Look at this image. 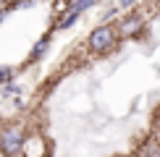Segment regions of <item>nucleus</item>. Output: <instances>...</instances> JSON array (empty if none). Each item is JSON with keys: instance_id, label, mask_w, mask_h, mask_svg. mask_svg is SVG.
Wrapping results in <instances>:
<instances>
[{"instance_id": "423d86ee", "label": "nucleus", "mask_w": 160, "mask_h": 157, "mask_svg": "<svg viewBox=\"0 0 160 157\" xmlns=\"http://www.w3.org/2000/svg\"><path fill=\"white\" fill-rule=\"evenodd\" d=\"M144 157H160V144H147L144 147Z\"/></svg>"}, {"instance_id": "20e7f679", "label": "nucleus", "mask_w": 160, "mask_h": 157, "mask_svg": "<svg viewBox=\"0 0 160 157\" xmlns=\"http://www.w3.org/2000/svg\"><path fill=\"white\" fill-rule=\"evenodd\" d=\"M74 21H76V13H71V11H68V13H66V16H63V18H61V21H58L55 26H58V29H66V26H71Z\"/></svg>"}, {"instance_id": "f03ea898", "label": "nucleus", "mask_w": 160, "mask_h": 157, "mask_svg": "<svg viewBox=\"0 0 160 157\" xmlns=\"http://www.w3.org/2000/svg\"><path fill=\"white\" fill-rule=\"evenodd\" d=\"M113 39H116V29H113V26H97L89 34V50L92 52H102V50H108L113 45Z\"/></svg>"}, {"instance_id": "39448f33", "label": "nucleus", "mask_w": 160, "mask_h": 157, "mask_svg": "<svg viewBox=\"0 0 160 157\" xmlns=\"http://www.w3.org/2000/svg\"><path fill=\"white\" fill-rule=\"evenodd\" d=\"M45 50H48V37H45V39H42V42H39V45H37V47H34V50H32V60H37V58H39V55H42V52H45Z\"/></svg>"}, {"instance_id": "6e6552de", "label": "nucleus", "mask_w": 160, "mask_h": 157, "mask_svg": "<svg viewBox=\"0 0 160 157\" xmlns=\"http://www.w3.org/2000/svg\"><path fill=\"white\" fill-rule=\"evenodd\" d=\"M11 76H13V71H11V68H0V81H3V84H5V81H11Z\"/></svg>"}, {"instance_id": "1a4fd4ad", "label": "nucleus", "mask_w": 160, "mask_h": 157, "mask_svg": "<svg viewBox=\"0 0 160 157\" xmlns=\"http://www.w3.org/2000/svg\"><path fill=\"white\" fill-rule=\"evenodd\" d=\"M158 134H160V121H158Z\"/></svg>"}, {"instance_id": "f257e3e1", "label": "nucleus", "mask_w": 160, "mask_h": 157, "mask_svg": "<svg viewBox=\"0 0 160 157\" xmlns=\"http://www.w3.org/2000/svg\"><path fill=\"white\" fill-rule=\"evenodd\" d=\"M21 147H24V134H21V128L8 126V128L0 131V152H3L5 157H13L16 152H21Z\"/></svg>"}, {"instance_id": "7ed1b4c3", "label": "nucleus", "mask_w": 160, "mask_h": 157, "mask_svg": "<svg viewBox=\"0 0 160 157\" xmlns=\"http://www.w3.org/2000/svg\"><path fill=\"white\" fill-rule=\"evenodd\" d=\"M142 29H144L142 16H129V18H123V21H121V26H118V31H121L123 37H137Z\"/></svg>"}, {"instance_id": "0eeeda50", "label": "nucleus", "mask_w": 160, "mask_h": 157, "mask_svg": "<svg viewBox=\"0 0 160 157\" xmlns=\"http://www.w3.org/2000/svg\"><path fill=\"white\" fill-rule=\"evenodd\" d=\"M84 8H89V3H87V0H82V3H71V5H68L71 13H79V11H84Z\"/></svg>"}]
</instances>
